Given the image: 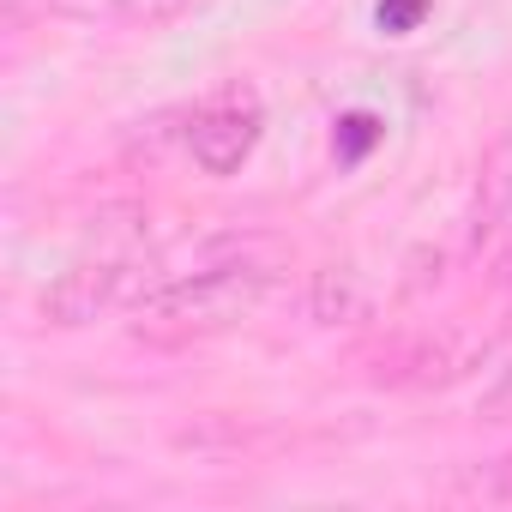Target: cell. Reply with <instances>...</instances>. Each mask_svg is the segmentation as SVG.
Returning <instances> with one entry per match:
<instances>
[{"label":"cell","mask_w":512,"mask_h":512,"mask_svg":"<svg viewBox=\"0 0 512 512\" xmlns=\"http://www.w3.org/2000/svg\"><path fill=\"white\" fill-rule=\"evenodd\" d=\"M272 290V272L253 266V260H223V266H205L193 278H175L151 296H139L133 308V332L139 338H157V344H181V338H211V332H229L235 320H247L253 308L266 302Z\"/></svg>","instance_id":"cell-1"},{"label":"cell","mask_w":512,"mask_h":512,"mask_svg":"<svg viewBox=\"0 0 512 512\" xmlns=\"http://www.w3.org/2000/svg\"><path fill=\"white\" fill-rule=\"evenodd\" d=\"M139 284H145V241L133 229V211H121V223H109V241L79 253L43 290V320L49 326H91L97 314L121 308Z\"/></svg>","instance_id":"cell-2"},{"label":"cell","mask_w":512,"mask_h":512,"mask_svg":"<svg viewBox=\"0 0 512 512\" xmlns=\"http://www.w3.org/2000/svg\"><path fill=\"white\" fill-rule=\"evenodd\" d=\"M260 127H266L260 97H253L247 85H229V91H217V97H205L193 109L187 151H193V163L205 175H235L253 157V145H260Z\"/></svg>","instance_id":"cell-3"},{"label":"cell","mask_w":512,"mask_h":512,"mask_svg":"<svg viewBox=\"0 0 512 512\" xmlns=\"http://www.w3.org/2000/svg\"><path fill=\"white\" fill-rule=\"evenodd\" d=\"M368 302L374 296H368L356 266H320L308 284V314L320 326H356V320H368Z\"/></svg>","instance_id":"cell-4"},{"label":"cell","mask_w":512,"mask_h":512,"mask_svg":"<svg viewBox=\"0 0 512 512\" xmlns=\"http://www.w3.org/2000/svg\"><path fill=\"white\" fill-rule=\"evenodd\" d=\"M43 7L67 19H163L181 0H43Z\"/></svg>","instance_id":"cell-5"},{"label":"cell","mask_w":512,"mask_h":512,"mask_svg":"<svg viewBox=\"0 0 512 512\" xmlns=\"http://www.w3.org/2000/svg\"><path fill=\"white\" fill-rule=\"evenodd\" d=\"M506 211H512V139L488 157V175H482V205H476V229H494Z\"/></svg>","instance_id":"cell-6"},{"label":"cell","mask_w":512,"mask_h":512,"mask_svg":"<svg viewBox=\"0 0 512 512\" xmlns=\"http://www.w3.org/2000/svg\"><path fill=\"white\" fill-rule=\"evenodd\" d=\"M488 422H512V356L500 362V374L488 380V392H482V404H476Z\"/></svg>","instance_id":"cell-7"},{"label":"cell","mask_w":512,"mask_h":512,"mask_svg":"<svg viewBox=\"0 0 512 512\" xmlns=\"http://www.w3.org/2000/svg\"><path fill=\"white\" fill-rule=\"evenodd\" d=\"M0 7H7V13H25V7H31V0H0Z\"/></svg>","instance_id":"cell-8"},{"label":"cell","mask_w":512,"mask_h":512,"mask_svg":"<svg viewBox=\"0 0 512 512\" xmlns=\"http://www.w3.org/2000/svg\"><path fill=\"white\" fill-rule=\"evenodd\" d=\"M506 284H512V247H506Z\"/></svg>","instance_id":"cell-9"}]
</instances>
